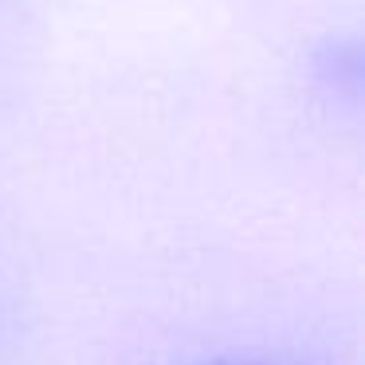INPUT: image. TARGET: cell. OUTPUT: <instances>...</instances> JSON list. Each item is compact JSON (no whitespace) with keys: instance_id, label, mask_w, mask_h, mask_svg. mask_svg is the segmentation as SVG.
I'll list each match as a JSON object with an SVG mask.
<instances>
[{"instance_id":"obj_1","label":"cell","mask_w":365,"mask_h":365,"mask_svg":"<svg viewBox=\"0 0 365 365\" xmlns=\"http://www.w3.org/2000/svg\"><path fill=\"white\" fill-rule=\"evenodd\" d=\"M314 75L334 98L357 103V95H361V43L349 40V36L346 40H330L314 59Z\"/></svg>"},{"instance_id":"obj_2","label":"cell","mask_w":365,"mask_h":365,"mask_svg":"<svg viewBox=\"0 0 365 365\" xmlns=\"http://www.w3.org/2000/svg\"><path fill=\"white\" fill-rule=\"evenodd\" d=\"M200 365H271V361H200Z\"/></svg>"}]
</instances>
